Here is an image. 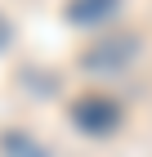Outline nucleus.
<instances>
[{"instance_id":"nucleus-1","label":"nucleus","mask_w":152,"mask_h":157,"mask_svg":"<svg viewBox=\"0 0 152 157\" xmlns=\"http://www.w3.org/2000/svg\"><path fill=\"white\" fill-rule=\"evenodd\" d=\"M134 54H139V36H130V32H117V36H103L98 45L85 49V67L90 72H121V67H130L134 63Z\"/></svg>"},{"instance_id":"nucleus-2","label":"nucleus","mask_w":152,"mask_h":157,"mask_svg":"<svg viewBox=\"0 0 152 157\" xmlns=\"http://www.w3.org/2000/svg\"><path fill=\"white\" fill-rule=\"evenodd\" d=\"M67 13H72V23H103L117 13V0H72Z\"/></svg>"},{"instance_id":"nucleus-3","label":"nucleus","mask_w":152,"mask_h":157,"mask_svg":"<svg viewBox=\"0 0 152 157\" xmlns=\"http://www.w3.org/2000/svg\"><path fill=\"white\" fill-rule=\"evenodd\" d=\"M5 157H45V148L32 144V139H23V135H9L5 139Z\"/></svg>"},{"instance_id":"nucleus-4","label":"nucleus","mask_w":152,"mask_h":157,"mask_svg":"<svg viewBox=\"0 0 152 157\" xmlns=\"http://www.w3.org/2000/svg\"><path fill=\"white\" fill-rule=\"evenodd\" d=\"M0 45H9V23L0 18Z\"/></svg>"}]
</instances>
